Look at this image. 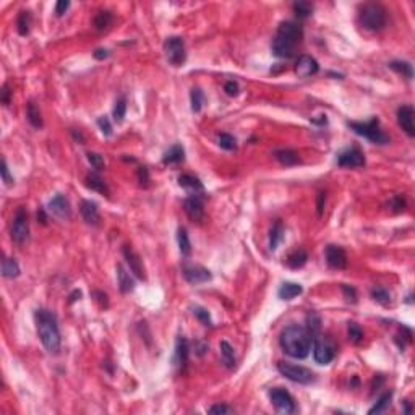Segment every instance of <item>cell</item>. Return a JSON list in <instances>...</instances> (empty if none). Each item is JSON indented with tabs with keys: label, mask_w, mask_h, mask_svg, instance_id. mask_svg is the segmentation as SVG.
<instances>
[{
	"label": "cell",
	"mask_w": 415,
	"mask_h": 415,
	"mask_svg": "<svg viewBox=\"0 0 415 415\" xmlns=\"http://www.w3.org/2000/svg\"><path fill=\"white\" fill-rule=\"evenodd\" d=\"M279 344L289 357L305 359L312 347V334L300 324H290L280 332Z\"/></svg>",
	"instance_id": "obj_1"
},
{
	"label": "cell",
	"mask_w": 415,
	"mask_h": 415,
	"mask_svg": "<svg viewBox=\"0 0 415 415\" xmlns=\"http://www.w3.org/2000/svg\"><path fill=\"white\" fill-rule=\"evenodd\" d=\"M36 326H38V334L41 342H43L44 349L47 350L49 354H58L60 350V331H58V323H57V317L50 310L46 308H39L36 310Z\"/></svg>",
	"instance_id": "obj_2"
},
{
	"label": "cell",
	"mask_w": 415,
	"mask_h": 415,
	"mask_svg": "<svg viewBox=\"0 0 415 415\" xmlns=\"http://www.w3.org/2000/svg\"><path fill=\"white\" fill-rule=\"evenodd\" d=\"M303 36L302 26L294 21H284L277 28V34L273 41V54L279 58H290L294 55L297 44Z\"/></svg>",
	"instance_id": "obj_3"
},
{
	"label": "cell",
	"mask_w": 415,
	"mask_h": 415,
	"mask_svg": "<svg viewBox=\"0 0 415 415\" xmlns=\"http://www.w3.org/2000/svg\"><path fill=\"white\" fill-rule=\"evenodd\" d=\"M349 128L355 132L357 135L367 138L373 144H388L391 139L389 137L381 130L378 119H371L370 122H347Z\"/></svg>",
	"instance_id": "obj_4"
},
{
	"label": "cell",
	"mask_w": 415,
	"mask_h": 415,
	"mask_svg": "<svg viewBox=\"0 0 415 415\" xmlns=\"http://www.w3.org/2000/svg\"><path fill=\"white\" fill-rule=\"evenodd\" d=\"M359 21L368 31H379L386 25V10L379 3H367L360 8Z\"/></svg>",
	"instance_id": "obj_5"
},
{
	"label": "cell",
	"mask_w": 415,
	"mask_h": 415,
	"mask_svg": "<svg viewBox=\"0 0 415 415\" xmlns=\"http://www.w3.org/2000/svg\"><path fill=\"white\" fill-rule=\"evenodd\" d=\"M277 370L282 376H285L287 379L294 383H300V384H310L315 381V373L308 368L302 367V365H295V364H289V362H279L277 364Z\"/></svg>",
	"instance_id": "obj_6"
},
{
	"label": "cell",
	"mask_w": 415,
	"mask_h": 415,
	"mask_svg": "<svg viewBox=\"0 0 415 415\" xmlns=\"http://www.w3.org/2000/svg\"><path fill=\"white\" fill-rule=\"evenodd\" d=\"M312 341H313V355H315L317 364L328 365L329 362H332V359H334V355H336L334 344H332L326 336L321 334V332L315 334L312 337Z\"/></svg>",
	"instance_id": "obj_7"
},
{
	"label": "cell",
	"mask_w": 415,
	"mask_h": 415,
	"mask_svg": "<svg viewBox=\"0 0 415 415\" xmlns=\"http://www.w3.org/2000/svg\"><path fill=\"white\" fill-rule=\"evenodd\" d=\"M164 54L167 62L174 67L184 65L186 60V52H185V44L184 39L179 36L167 38L164 43Z\"/></svg>",
	"instance_id": "obj_8"
},
{
	"label": "cell",
	"mask_w": 415,
	"mask_h": 415,
	"mask_svg": "<svg viewBox=\"0 0 415 415\" xmlns=\"http://www.w3.org/2000/svg\"><path fill=\"white\" fill-rule=\"evenodd\" d=\"M11 238L18 245L26 243L29 238V221L25 206H20L15 213L13 224H11Z\"/></svg>",
	"instance_id": "obj_9"
},
{
	"label": "cell",
	"mask_w": 415,
	"mask_h": 415,
	"mask_svg": "<svg viewBox=\"0 0 415 415\" xmlns=\"http://www.w3.org/2000/svg\"><path fill=\"white\" fill-rule=\"evenodd\" d=\"M270 397H271L274 409H276L279 414H292L295 411L294 397H292L287 391H284L280 388H274V389H271Z\"/></svg>",
	"instance_id": "obj_10"
},
{
	"label": "cell",
	"mask_w": 415,
	"mask_h": 415,
	"mask_svg": "<svg viewBox=\"0 0 415 415\" xmlns=\"http://www.w3.org/2000/svg\"><path fill=\"white\" fill-rule=\"evenodd\" d=\"M337 164L341 167H362L365 166V156L359 148H350L337 156Z\"/></svg>",
	"instance_id": "obj_11"
},
{
	"label": "cell",
	"mask_w": 415,
	"mask_h": 415,
	"mask_svg": "<svg viewBox=\"0 0 415 415\" xmlns=\"http://www.w3.org/2000/svg\"><path fill=\"white\" fill-rule=\"evenodd\" d=\"M326 261L332 270H344L347 268V255L341 247L337 245H329L326 248Z\"/></svg>",
	"instance_id": "obj_12"
},
{
	"label": "cell",
	"mask_w": 415,
	"mask_h": 415,
	"mask_svg": "<svg viewBox=\"0 0 415 415\" xmlns=\"http://www.w3.org/2000/svg\"><path fill=\"white\" fill-rule=\"evenodd\" d=\"M397 124L409 137H415V124H414V107L402 106L397 110Z\"/></svg>",
	"instance_id": "obj_13"
},
{
	"label": "cell",
	"mask_w": 415,
	"mask_h": 415,
	"mask_svg": "<svg viewBox=\"0 0 415 415\" xmlns=\"http://www.w3.org/2000/svg\"><path fill=\"white\" fill-rule=\"evenodd\" d=\"M184 209L186 216L193 222H201L204 218V208L200 196H188L184 201Z\"/></svg>",
	"instance_id": "obj_14"
},
{
	"label": "cell",
	"mask_w": 415,
	"mask_h": 415,
	"mask_svg": "<svg viewBox=\"0 0 415 415\" xmlns=\"http://www.w3.org/2000/svg\"><path fill=\"white\" fill-rule=\"evenodd\" d=\"M49 211L55 214L60 219H70L72 218V208H70L68 200L63 195H55L49 201Z\"/></svg>",
	"instance_id": "obj_15"
},
{
	"label": "cell",
	"mask_w": 415,
	"mask_h": 415,
	"mask_svg": "<svg viewBox=\"0 0 415 415\" xmlns=\"http://www.w3.org/2000/svg\"><path fill=\"white\" fill-rule=\"evenodd\" d=\"M318 70H320V65L313 57L302 55L299 60H297L295 73L299 75L300 78H308V77H312V75H317Z\"/></svg>",
	"instance_id": "obj_16"
},
{
	"label": "cell",
	"mask_w": 415,
	"mask_h": 415,
	"mask_svg": "<svg viewBox=\"0 0 415 415\" xmlns=\"http://www.w3.org/2000/svg\"><path fill=\"white\" fill-rule=\"evenodd\" d=\"M124 256L127 260V265L130 266V271L135 274V277L138 279H144V268H143V263L139 260V256L137 255V251L133 250L130 245H125L124 247Z\"/></svg>",
	"instance_id": "obj_17"
},
{
	"label": "cell",
	"mask_w": 415,
	"mask_h": 415,
	"mask_svg": "<svg viewBox=\"0 0 415 415\" xmlns=\"http://www.w3.org/2000/svg\"><path fill=\"white\" fill-rule=\"evenodd\" d=\"M184 277L190 284H203L211 280V273L201 266H184Z\"/></svg>",
	"instance_id": "obj_18"
},
{
	"label": "cell",
	"mask_w": 415,
	"mask_h": 415,
	"mask_svg": "<svg viewBox=\"0 0 415 415\" xmlns=\"http://www.w3.org/2000/svg\"><path fill=\"white\" fill-rule=\"evenodd\" d=\"M179 185L184 186L185 190H188L191 196H200L201 198L204 195V186L200 182V179H196V177H193V175H190V174L180 175V177H179Z\"/></svg>",
	"instance_id": "obj_19"
},
{
	"label": "cell",
	"mask_w": 415,
	"mask_h": 415,
	"mask_svg": "<svg viewBox=\"0 0 415 415\" xmlns=\"http://www.w3.org/2000/svg\"><path fill=\"white\" fill-rule=\"evenodd\" d=\"M81 216L86 224L90 226H97L99 224V211H97V204L94 201L85 200L81 203Z\"/></svg>",
	"instance_id": "obj_20"
},
{
	"label": "cell",
	"mask_w": 415,
	"mask_h": 415,
	"mask_svg": "<svg viewBox=\"0 0 415 415\" xmlns=\"http://www.w3.org/2000/svg\"><path fill=\"white\" fill-rule=\"evenodd\" d=\"M117 279H119V287L124 294H128L135 289V280L122 265H117Z\"/></svg>",
	"instance_id": "obj_21"
},
{
	"label": "cell",
	"mask_w": 415,
	"mask_h": 415,
	"mask_svg": "<svg viewBox=\"0 0 415 415\" xmlns=\"http://www.w3.org/2000/svg\"><path fill=\"white\" fill-rule=\"evenodd\" d=\"M274 157H276L280 164L285 166V167L297 166L300 162L299 154H297L295 151H292V149H279V151L274 153Z\"/></svg>",
	"instance_id": "obj_22"
},
{
	"label": "cell",
	"mask_w": 415,
	"mask_h": 415,
	"mask_svg": "<svg viewBox=\"0 0 415 415\" xmlns=\"http://www.w3.org/2000/svg\"><path fill=\"white\" fill-rule=\"evenodd\" d=\"M188 341L184 336H180L175 344V364L184 367L188 360Z\"/></svg>",
	"instance_id": "obj_23"
},
{
	"label": "cell",
	"mask_w": 415,
	"mask_h": 415,
	"mask_svg": "<svg viewBox=\"0 0 415 415\" xmlns=\"http://www.w3.org/2000/svg\"><path fill=\"white\" fill-rule=\"evenodd\" d=\"M86 186L91 190H94V191H99V193H102L106 196L109 195V186L106 185V182H104V180L99 177L96 172H91V174L86 175Z\"/></svg>",
	"instance_id": "obj_24"
},
{
	"label": "cell",
	"mask_w": 415,
	"mask_h": 415,
	"mask_svg": "<svg viewBox=\"0 0 415 415\" xmlns=\"http://www.w3.org/2000/svg\"><path fill=\"white\" fill-rule=\"evenodd\" d=\"M303 292L302 289V285L300 284H295V282H284L282 285H280V289H279V297L282 300H292L294 297L297 295H300Z\"/></svg>",
	"instance_id": "obj_25"
},
{
	"label": "cell",
	"mask_w": 415,
	"mask_h": 415,
	"mask_svg": "<svg viewBox=\"0 0 415 415\" xmlns=\"http://www.w3.org/2000/svg\"><path fill=\"white\" fill-rule=\"evenodd\" d=\"M307 260H308L307 251L303 248H299V250L292 251V253L287 256V266L292 268V270H299V268H303L307 265Z\"/></svg>",
	"instance_id": "obj_26"
},
{
	"label": "cell",
	"mask_w": 415,
	"mask_h": 415,
	"mask_svg": "<svg viewBox=\"0 0 415 415\" xmlns=\"http://www.w3.org/2000/svg\"><path fill=\"white\" fill-rule=\"evenodd\" d=\"M184 159H185V151L180 144H174L164 154V157H162L164 164H180Z\"/></svg>",
	"instance_id": "obj_27"
},
{
	"label": "cell",
	"mask_w": 415,
	"mask_h": 415,
	"mask_svg": "<svg viewBox=\"0 0 415 415\" xmlns=\"http://www.w3.org/2000/svg\"><path fill=\"white\" fill-rule=\"evenodd\" d=\"M20 266L13 258H3L2 261V276L7 279H13L20 276Z\"/></svg>",
	"instance_id": "obj_28"
},
{
	"label": "cell",
	"mask_w": 415,
	"mask_h": 415,
	"mask_svg": "<svg viewBox=\"0 0 415 415\" xmlns=\"http://www.w3.org/2000/svg\"><path fill=\"white\" fill-rule=\"evenodd\" d=\"M26 117H28V122L34 128H41V127H43V117H41L39 109H38V106L33 101H29L26 104Z\"/></svg>",
	"instance_id": "obj_29"
},
{
	"label": "cell",
	"mask_w": 415,
	"mask_h": 415,
	"mask_svg": "<svg viewBox=\"0 0 415 415\" xmlns=\"http://www.w3.org/2000/svg\"><path fill=\"white\" fill-rule=\"evenodd\" d=\"M221 355H222V360H224V364L227 368H233L235 367V355H233V347L231 346L227 341H222L221 342Z\"/></svg>",
	"instance_id": "obj_30"
},
{
	"label": "cell",
	"mask_w": 415,
	"mask_h": 415,
	"mask_svg": "<svg viewBox=\"0 0 415 415\" xmlns=\"http://www.w3.org/2000/svg\"><path fill=\"white\" fill-rule=\"evenodd\" d=\"M282 237H284V227H282V222L280 221H276V224L273 226V229H271V235H270V248L271 250H276L277 248V245L280 243V240H282Z\"/></svg>",
	"instance_id": "obj_31"
},
{
	"label": "cell",
	"mask_w": 415,
	"mask_h": 415,
	"mask_svg": "<svg viewBox=\"0 0 415 415\" xmlns=\"http://www.w3.org/2000/svg\"><path fill=\"white\" fill-rule=\"evenodd\" d=\"M112 21H114V16L110 11H99L94 18V28L97 31H104V29H107L112 25Z\"/></svg>",
	"instance_id": "obj_32"
},
{
	"label": "cell",
	"mask_w": 415,
	"mask_h": 415,
	"mask_svg": "<svg viewBox=\"0 0 415 415\" xmlns=\"http://www.w3.org/2000/svg\"><path fill=\"white\" fill-rule=\"evenodd\" d=\"M389 68L391 70H394V72L397 73H401L402 77H406L411 80L414 77V70H412V65L409 62H402V60H394V62H391L389 63Z\"/></svg>",
	"instance_id": "obj_33"
},
{
	"label": "cell",
	"mask_w": 415,
	"mask_h": 415,
	"mask_svg": "<svg viewBox=\"0 0 415 415\" xmlns=\"http://www.w3.org/2000/svg\"><path fill=\"white\" fill-rule=\"evenodd\" d=\"M177 240H179V248H180V253L188 256L190 251H191V243H190V238H188V233L184 229V227H180L179 232H177Z\"/></svg>",
	"instance_id": "obj_34"
},
{
	"label": "cell",
	"mask_w": 415,
	"mask_h": 415,
	"mask_svg": "<svg viewBox=\"0 0 415 415\" xmlns=\"http://www.w3.org/2000/svg\"><path fill=\"white\" fill-rule=\"evenodd\" d=\"M391 399H393V393H384L381 397L378 399V402L375 406H373L370 411H368V414H379V412H384L386 409H389L391 406Z\"/></svg>",
	"instance_id": "obj_35"
},
{
	"label": "cell",
	"mask_w": 415,
	"mask_h": 415,
	"mask_svg": "<svg viewBox=\"0 0 415 415\" xmlns=\"http://www.w3.org/2000/svg\"><path fill=\"white\" fill-rule=\"evenodd\" d=\"M16 26H18V33L21 36H26L29 33V28H31V13L29 11H21L18 21H16Z\"/></svg>",
	"instance_id": "obj_36"
},
{
	"label": "cell",
	"mask_w": 415,
	"mask_h": 415,
	"mask_svg": "<svg viewBox=\"0 0 415 415\" xmlns=\"http://www.w3.org/2000/svg\"><path fill=\"white\" fill-rule=\"evenodd\" d=\"M307 323H308V332L312 334V337L315 334H318L320 329H321V318H320V315L318 313H315V312H310L308 313V317H307Z\"/></svg>",
	"instance_id": "obj_37"
},
{
	"label": "cell",
	"mask_w": 415,
	"mask_h": 415,
	"mask_svg": "<svg viewBox=\"0 0 415 415\" xmlns=\"http://www.w3.org/2000/svg\"><path fill=\"white\" fill-rule=\"evenodd\" d=\"M125 112H127V101L125 97H120L115 101V106H114V120L117 124H122L125 119Z\"/></svg>",
	"instance_id": "obj_38"
},
{
	"label": "cell",
	"mask_w": 415,
	"mask_h": 415,
	"mask_svg": "<svg viewBox=\"0 0 415 415\" xmlns=\"http://www.w3.org/2000/svg\"><path fill=\"white\" fill-rule=\"evenodd\" d=\"M190 99H191V110H193V112H200L203 107V102H204L203 91L198 90V88H193L190 92Z\"/></svg>",
	"instance_id": "obj_39"
},
{
	"label": "cell",
	"mask_w": 415,
	"mask_h": 415,
	"mask_svg": "<svg viewBox=\"0 0 415 415\" xmlns=\"http://www.w3.org/2000/svg\"><path fill=\"white\" fill-rule=\"evenodd\" d=\"M371 299L375 300V302H378V303H381V305H389V303H391L389 292L386 289H383V287L371 289Z\"/></svg>",
	"instance_id": "obj_40"
},
{
	"label": "cell",
	"mask_w": 415,
	"mask_h": 415,
	"mask_svg": "<svg viewBox=\"0 0 415 415\" xmlns=\"http://www.w3.org/2000/svg\"><path fill=\"white\" fill-rule=\"evenodd\" d=\"M294 11L299 18H308V16L313 13V5L310 2H295Z\"/></svg>",
	"instance_id": "obj_41"
},
{
	"label": "cell",
	"mask_w": 415,
	"mask_h": 415,
	"mask_svg": "<svg viewBox=\"0 0 415 415\" xmlns=\"http://www.w3.org/2000/svg\"><path fill=\"white\" fill-rule=\"evenodd\" d=\"M219 146L221 148L227 149V151H233V149H237V141L232 135H229V133H221L219 135Z\"/></svg>",
	"instance_id": "obj_42"
},
{
	"label": "cell",
	"mask_w": 415,
	"mask_h": 415,
	"mask_svg": "<svg viewBox=\"0 0 415 415\" xmlns=\"http://www.w3.org/2000/svg\"><path fill=\"white\" fill-rule=\"evenodd\" d=\"M349 339L354 344H360L362 341H364V331L360 329L359 324L349 323Z\"/></svg>",
	"instance_id": "obj_43"
},
{
	"label": "cell",
	"mask_w": 415,
	"mask_h": 415,
	"mask_svg": "<svg viewBox=\"0 0 415 415\" xmlns=\"http://www.w3.org/2000/svg\"><path fill=\"white\" fill-rule=\"evenodd\" d=\"M193 315L201 321L204 326H213V321H211V317H209L208 310H204L201 307H195L193 308Z\"/></svg>",
	"instance_id": "obj_44"
},
{
	"label": "cell",
	"mask_w": 415,
	"mask_h": 415,
	"mask_svg": "<svg viewBox=\"0 0 415 415\" xmlns=\"http://www.w3.org/2000/svg\"><path fill=\"white\" fill-rule=\"evenodd\" d=\"M88 161H90V164L96 169V171H102L104 169V157L97 153H88Z\"/></svg>",
	"instance_id": "obj_45"
},
{
	"label": "cell",
	"mask_w": 415,
	"mask_h": 415,
	"mask_svg": "<svg viewBox=\"0 0 415 415\" xmlns=\"http://www.w3.org/2000/svg\"><path fill=\"white\" fill-rule=\"evenodd\" d=\"M97 125H99V128H101V132H102L104 137H110V135H112V125H110V122H109L107 117H99V119H97Z\"/></svg>",
	"instance_id": "obj_46"
},
{
	"label": "cell",
	"mask_w": 415,
	"mask_h": 415,
	"mask_svg": "<svg viewBox=\"0 0 415 415\" xmlns=\"http://www.w3.org/2000/svg\"><path fill=\"white\" fill-rule=\"evenodd\" d=\"M209 414H214V415H229L233 414V409L226 406V404H216L209 409Z\"/></svg>",
	"instance_id": "obj_47"
},
{
	"label": "cell",
	"mask_w": 415,
	"mask_h": 415,
	"mask_svg": "<svg viewBox=\"0 0 415 415\" xmlns=\"http://www.w3.org/2000/svg\"><path fill=\"white\" fill-rule=\"evenodd\" d=\"M342 292H344V297H346L347 302H350V303L357 302V290L354 287H350L347 284H342Z\"/></svg>",
	"instance_id": "obj_48"
},
{
	"label": "cell",
	"mask_w": 415,
	"mask_h": 415,
	"mask_svg": "<svg viewBox=\"0 0 415 415\" xmlns=\"http://www.w3.org/2000/svg\"><path fill=\"white\" fill-rule=\"evenodd\" d=\"M391 206H393V211L401 213L406 209V200L401 195H396L393 200H391Z\"/></svg>",
	"instance_id": "obj_49"
},
{
	"label": "cell",
	"mask_w": 415,
	"mask_h": 415,
	"mask_svg": "<svg viewBox=\"0 0 415 415\" xmlns=\"http://www.w3.org/2000/svg\"><path fill=\"white\" fill-rule=\"evenodd\" d=\"M224 91H226L229 96H237L238 91H240V88H238L237 81H227V83L224 85Z\"/></svg>",
	"instance_id": "obj_50"
},
{
	"label": "cell",
	"mask_w": 415,
	"mask_h": 415,
	"mask_svg": "<svg viewBox=\"0 0 415 415\" xmlns=\"http://www.w3.org/2000/svg\"><path fill=\"white\" fill-rule=\"evenodd\" d=\"M70 7V2L68 0H58L57 5H55V16H62Z\"/></svg>",
	"instance_id": "obj_51"
},
{
	"label": "cell",
	"mask_w": 415,
	"mask_h": 415,
	"mask_svg": "<svg viewBox=\"0 0 415 415\" xmlns=\"http://www.w3.org/2000/svg\"><path fill=\"white\" fill-rule=\"evenodd\" d=\"M324 204H326V193H324V191H320V193H318V200H317V211H318V216H323Z\"/></svg>",
	"instance_id": "obj_52"
},
{
	"label": "cell",
	"mask_w": 415,
	"mask_h": 415,
	"mask_svg": "<svg viewBox=\"0 0 415 415\" xmlns=\"http://www.w3.org/2000/svg\"><path fill=\"white\" fill-rule=\"evenodd\" d=\"M2 177H3V182L5 185H11L13 184V177H10V172H8V166H7V161H2Z\"/></svg>",
	"instance_id": "obj_53"
},
{
	"label": "cell",
	"mask_w": 415,
	"mask_h": 415,
	"mask_svg": "<svg viewBox=\"0 0 415 415\" xmlns=\"http://www.w3.org/2000/svg\"><path fill=\"white\" fill-rule=\"evenodd\" d=\"M138 180H139V184H141V185L148 186V182H149V172H148V169H146V167H139V171H138Z\"/></svg>",
	"instance_id": "obj_54"
},
{
	"label": "cell",
	"mask_w": 415,
	"mask_h": 415,
	"mask_svg": "<svg viewBox=\"0 0 415 415\" xmlns=\"http://www.w3.org/2000/svg\"><path fill=\"white\" fill-rule=\"evenodd\" d=\"M0 94H2V97H0V99H2V104H5V106H8V104H10V94H11L8 85H5V86L2 88Z\"/></svg>",
	"instance_id": "obj_55"
},
{
	"label": "cell",
	"mask_w": 415,
	"mask_h": 415,
	"mask_svg": "<svg viewBox=\"0 0 415 415\" xmlns=\"http://www.w3.org/2000/svg\"><path fill=\"white\" fill-rule=\"evenodd\" d=\"M92 295H94V297H97L96 300H97L99 303H101V307H107V303H109V302H107V295L104 294V292L94 290V292H92Z\"/></svg>",
	"instance_id": "obj_56"
},
{
	"label": "cell",
	"mask_w": 415,
	"mask_h": 415,
	"mask_svg": "<svg viewBox=\"0 0 415 415\" xmlns=\"http://www.w3.org/2000/svg\"><path fill=\"white\" fill-rule=\"evenodd\" d=\"M107 57H109L107 49H97L94 52V58H97V60H104V58H107Z\"/></svg>",
	"instance_id": "obj_57"
},
{
	"label": "cell",
	"mask_w": 415,
	"mask_h": 415,
	"mask_svg": "<svg viewBox=\"0 0 415 415\" xmlns=\"http://www.w3.org/2000/svg\"><path fill=\"white\" fill-rule=\"evenodd\" d=\"M38 221L41 222V224H46V222H47V216H46L43 208H41L39 211H38Z\"/></svg>",
	"instance_id": "obj_58"
},
{
	"label": "cell",
	"mask_w": 415,
	"mask_h": 415,
	"mask_svg": "<svg viewBox=\"0 0 415 415\" xmlns=\"http://www.w3.org/2000/svg\"><path fill=\"white\" fill-rule=\"evenodd\" d=\"M75 297H81V292H80V290H75L73 294H72V297H70V302H75V300H77Z\"/></svg>",
	"instance_id": "obj_59"
}]
</instances>
